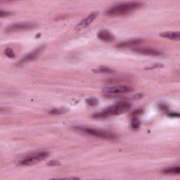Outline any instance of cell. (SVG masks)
<instances>
[{
    "label": "cell",
    "instance_id": "cell-1",
    "mask_svg": "<svg viewBox=\"0 0 180 180\" xmlns=\"http://www.w3.org/2000/svg\"><path fill=\"white\" fill-rule=\"evenodd\" d=\"M132 108V104L130 102L122 101L117 102L113 106H111L99 113L94 114V118H106L112 115H118L128 112Z\"/></svg>",
    "mask_w": 180,
    "mask_h": 180
},
{
    "label": "cell",
    "instance_id": "cell-2",
    "mask_svg": "<svg viewBox=\"0 0 180 180\" xmlns=\"http://www.w3.org/2000/svg\"><path fill=\"white\" fill-rule=\"evenodd\" d=\"M142 6V3L137 2H127L118 4L107 10L106 14L109 16H125L133 11L137 10Z\"/></svg>",
    "mask_w": 180,
    "mask_h": 180
},
{
    "label": "cell",
    "instance_id": "cell-3",
    "mask_svg": "<svg viewBox=\"0 0 180 180\" xmlns=\"http://www.w3.org/2000/svg\"><path fill=\"white\" fill-rule=\"evenodd\" d=\"M74 129L75 130L80 131V132L85 133L87 135L98 137L99 139H103L115 140L117 139V136L115 134L108 132V131L106 130H99V129L82 127V126H76V127H74Z\"/></svg>",
    "mask_w": 180,
    "mask_h": 180
},
{
    "label": "cell",
    "instance_id": "cell-4",
    "mask_svg": "<svg viewBox=\"0 0 180 180\" xmlns=\"http://www.w3.org/2000/svg\"><path fill=\"white\" fill-rule=\"evenodd\" d=\"M49 155V154L47 151H40L36 152L35 154L29 155L28 156H26L25 158L21 160L19 162V164L23 166H30L38 163V162H42V160L47 158Z\"/></svg>",
    "mask_w": 180,
    "mask_h": 180
},
{
    "label": "cell",
    "instance_id": "cell-5",
    "mask_svg": "<svg viewBox=\"0 0 180 180\" xmlns=\"http://www.w3.org/2000/svg\"><path fill=\"white\" fill-rule=\"evenodd\" d=\"M37 24L31 23V22H20L11 24V25L6 27L5 32L6 33H14L18 31H23L28 30H32L37 27Z\"/></svg>",
    "mask_w": 180,
    "mask_h": 180
},
{
    "label": "cell",
    "instance_id": "cell-6",
    "mask_svg": "<svg viewBox=\"0 0 180 180\" xmlns=\"http://www.w3.org/2000/svg\"><path fill=\"white\" fill-rule=\"evenodd\" d=\"M45 46L42 45H41L40 47L35 49V50H33V52H31L29 53H28V54H26L25 56H24V57L22 58L20 61H19L18 64H17V65H22L25 64H27V63L28 62L32 61L35 60L36 58L39 57V55L43 52V50L45 49Z\"/></svg>",
    "mask_w": 180,
    "mask_h": 180
},
{
    "label": "cell",
    "instance_id": "cell-7",
    "mask_svg": "<svg viewBox=\"0 0 180 180\" xmlns=\"http://www.w3.org/2000/svg\"><path fill=\"white\" fill-rule=\"evenodd\" d=\"M133 89L131 87L122 85V86H114L109 87L104 89V92L107 94H127L132 92Z\"/></svg>",
    "mask_w": 180,
    "mask_h": 180
},
{
    "label": "cell",
    "instance_id": "cell-8",
    "mask_svg": "<svg viewBox=\"0 0 180 180\" xmlns=\"http://www.w3.org/2000/svg\"><path fill=\"white\" fill-rule=\"evenodd\" d=\"M99 15V13L97 11L92 12L89 14V16H87L86 18L80 22V23L77 24L75 27V30H81L82 29L86 28L87 27H88L90 24H91L92 22H93L95 19L97 18V16Z\"/></svg>",
    "mask_w": 180,
    "mask_h": 180
},
{
    "label": "cell",
    "instance_id": "cell-9",
    "mask_svg": "<svg viewBox=\"0 0 180 180\" xmlns=\"http://www.w3.org/2000/svg\"><path fill=\"white\" fill-rule=\"evenodd\" d=\"M132 51L134 52L137 53L139 54L152 56V57H159L163 54L161 51L154 49L148 48V47H139L133 49Z\"/></svg>",
    "mask_w": 180,
    "mask_h": 180
},
{
    "label": "cell",
    "instance_id": "cell-10",
    "mask_svg": "<svg viewBox=\"0 0 180 180\" xmlns=\"http://www.w3.org/2000/svg\"><path fill=\"white\" fill-rule=\"evenodd\" d=\"M97 37L102 41L106 42H111L115 40V36L112 34L110 31L107 30H101L99 31L97 34Z\"/></svg>",
    "mask_w": 180,
    "mask_h": 180
},
{
    "label": "cell",
    "instance_id": "cell-11",
    "mask_svg": "<svg viewBox=\"0 0 180 180\" xmlns=\"http://www.w3.org/2000/svg\"><path fill=\"white\" fill-rule=\"evenodd\" d=\"M143 42L142 40L141 39H135V40H127L125 41V42H122L119 43L117 45L116 47L118 48H125V47H132V46H135L139 45Z\"/></svg>",
    "mask_w": 180,
    "mask_h": 180
},
{
    "label": "cell",
    "instance_id": "cell-12",
    "mask_svg": "<svg viewBox=\"0 0 180 180\" xmlns=\"http://www.w3.org/2000/svg\"><path fill=\"white\" fill-rule=\"evenodd\" d=\"M160 37L163 38H167L171 40L179 41L180 40V33L173 32V31H168V32H164L160 34Z\"/></svg>",
    "mask_w": 180,
    "mask_h": 180
},
{
    "label": "cell",
    "instance_id": "cell-13",
    "mask_svg": "<svg viewBox=\"0 0 180 180\" xmlns=\"http://www.w3.org/2000/svg\"><path fill=\"white\" fill-rule=\"evenodd\" d=\"M94 73H104V74H111L113 73L115 71L113 69H111V68L106 67V66H101L97 68L96 69L92 70Z\"/></svg>",
    "mask_w": 180,
    "mask_h": 180
},
{
    "label": "cell",
    "instance_id": "cell-14",
    "mask_svg": "<svg viewBox=\"0 0 180 180\" xmlns=\"http://www.w3.org/2000/svg\"><path fill=\"white\" fill-rule=\"evenodd\" d=\"M163 174H179L180 173L179 167H171L168 168H165L162 171Z\"/></svg>",
    "mask_w": 180,
    "mask_h": 180
},
{
    "label": "cell",
    "instance_id": "cell-15",
    "mask_svg": "<svg viewBox=\"0 0 180 180\" xmlns=\"http://www.w3.org/2000/svg\"><path fill=\"white\" fill-rule=\"evenodd\" d=\"M68 111V109L64 108H53L52 110L49 111V113L52 115H61V114H64Z\"/></svg>",
    "mask_w": 180,
    "mask_h": 180
},
{
    "label": "cell",
    "instance_id": "cell-16",
    "mask_svg": "<svg viewBox=\"0 0 180 180\" xmlns=\"http://www.w3.org/2000/svg\"><path fill=\"white\" fill-rule=\"evenodd\" d=\"M86 104L90 107H95L99 105V100L95 97H90L86 99Z\"/></svg>",
    "mask_w": 180,
    "mask_h": 180
},
{
    "label": "cell",
    "instance_id": "cell-17",
    "mask_svg": "<svg viewBox=\"0 0 180 180\" xmlns=\"http://www.w3.org/2000/svg\"><path fill=\"white\" fill-rule=\"evenodd\" d=\"M140 125L141 122L139 119L137 118V117H135V118L132 119V123H131V127H132L133 130H138L140 127Z\"/></svg>",
    "mask_w": 180,
    "mask_h": 180
},
{
    "label": "cell",
    "instance_id": "cell-18",
    "mask_svg": "<svg viewBox=\"0 0 180 180\" xmlns=\"http://www.w3.org/2000/svg\"><path fill=\"white\" fill-rule=\"evenodd\" d=\"M5 54L7 57L13 58L15 57V53H14V51L11 49V48H6L5 49Z\"/></svg>",
    "mask_w": 180,
    "mask_h": 180
},
{
    "label": "cell",
    "instance_id": "cell-19",
    "mask_svg": "<svg viewBox=\"0 0 180 180\" xmlns=\"http://www.w3.org/2000/svg\"><path fill=\"white\" fill-rule=\"evenodd\" d=\"M158 108L161 110L162 111L165 112V113H167V112H169V107L166 104H164V103H160L158 104Z\"/></svg>",
    "mask_w": 180,
    "mask_h": 180
},
{
    "label": "cell",
    "instance_id": "cell-20",
    "mask_svg": "<svg viewBox=\"0 0 180 180\" xmlns=\"http://www.w3.org/2000/svg\"><path fill=\"white\" fill-rule=\"evenodd\" d=\"M167 115L172 118H179V113H177V112H167Z\"/></svg>",
    "mask_w": 180,
    "mask_h": 180
},
{
    "label": "cell",
    "instance_id": "cell-21",
    "mask_svg": "<svg viewBox=\"0 0 180 180\" xmlns=\"http://www.w3.org/2000/svg\"><path fill=\"white\" fill-rule=\"evenodd\" d=\"M11 13L9 11H3V10H0V17L1 18H4V17H6L9 15H11Z\"/></svg>",
    "mask_w": 180,
    "mask_h": 180
},
{
    "label": "cell",
    "instance_id": "cell-22",
    "mask_svg": "<svg viewBox=\"0 0 180 180\" xmlns=\"http://www.w3.org/2000/svg\"><path fill=\"white\" fill-rule=\"evenodd\" d=\"M60 162L57 161V160H51L47 163L49 166H57V165H60Z\"/></svg>",
    "mask_w": 180,
    "mask_h": 180
},
{
    "label": "cell",
    "instance_id": "cell-23",
    "mask_svg": "<svg viewBox=\"0 0 180 180\" xmlns=\"http://www.w3.org/2000/svg\"><path fill=\"white\" fill-rule=\"evenodd\" d=\"M162 67H163V65L158 64H154V65H151V66H150V67L146 68V69H147V70H151V69L158 68H162Z\"/></svg>",
    "mask_w": 180,
    "mask_h": 180
},
{
    "label": "cell",
    "instance_id": "cell-24",
    "mask_svg": "<svg viewBox=\"0 0 180 180\" xmlns=\"http://www.w3.org/2000/svg\"><path fill=\"white\" fill-rule=\"evenodd\" d=\"M142 112H143V110L142 109H137V110H136L135 111H134L133 112V113H132V115H141V114L142 113Z\"/></svg>",
    "mask_w": 180,
    "mask_h": 180
},
{
    "label": "cell",
    "instance_id": "cell-25",
    "mask_svg": "<svg viewBox=\"0 0 180 180\" xmlns=\"http://www.w3.org/2000/svg\"><path fill=\"white\" fill-rule=\"evenodd\" d=\"M78 177H65V178H55V179H79Z\"/></svg>",
    "mask_w": 180,
    "mask_h": 180
},
{
    "label": "cell",
    "instance_id": "cell-26",
    "mask_svg": "<svg viewBox=\"0 0 180 180\" xmlns=\"http://www.w3.org/2000/svg\"><path fill=\"white\" fill-rule=\"evenodd\" d=\"M142 94H137V95H135V96H134V98H135V99H139L142 98Z\"/></svg>",
    "mask_w": 180,
    "mask_h": 180
},
{
    "label": "cell",
    "instance_id": "cell-27",
    "mask_svg": "<svg viewBox=\"0 0 180 180\" xmlns=\"http://www.w3.org/2000/svg\"><path fill=\"white\" fill-rule=\"evenodd\" d=\"M40 37V34H38V35L36 36V37Z\"/></svg>",
    "mask_w": 180,
    "mask_h": 180
}]
</instances>
